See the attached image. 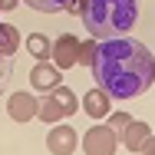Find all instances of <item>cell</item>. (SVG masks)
<instances>
[{
    "label": "cell",
    "instance_id": "obj_1",
    "mask_svg": "<svg viewBox=\"0 0 155 155\" xmlns=\"http://www.w3.org/2000/svg\"><path fill=\"white\" fill-rule=\"evenodd\" d=\"M89 66L96 86H102L112 99H135L149 93V86L155 83V56L149 53V46H142L129 33L99 40Z\"/></svg>",
    "mask_w": 155,
    "mask_h": 155
},
{
    "label": "cell",
    "instance_id": "obj_2",
    "mask_svg": "<svg viewBox=\"0 0 155 155\" xmlns=\"http://www.w3.org/2000/svg\"><path fill=\"white\" fill-rule=\"evenodd\" d=\"M73 17H83V27L93 40H112L135 30L139 0H69Z\"/></svg>",
    "mask_w": 155,
    "mask_h": 155
},
{
    "label": "cell",
    "instance_id": "obj_3",
    "mask_svg": "<svg viewBox=\"0 0 155 155\" xmlns=\"http://www.w3.org/2000/svg\"><path fill=\"white\" fill-rule=\"evenodd\" d=\"M73 112H79V99L76 93L69 89V86H56V89H50V93H43L40 99V112H36V119H43V122H60L66 116H73Z\"/></svg>",
    "mask_w": 155,
    "mask_h": 155
},
{
    "label": "cell",
    "instance_id": "obj_4",
    "mask_svg": "<svg viewBox=\"0 0 155 155\" xmlns=\"http://www.w3.org/2000/svg\"><path fill=\"white\" fill-rule=\"evenodd\" d=\"M119 149V132L112 125H93L86 135H83V152L86 155H112Z\"/></svg>",
    "mask_w": 155,
    "mask_h": 155
},
{
    "label": "cell",
    "instance_id": "obj_5",
    "mask_svg": "<svg viewBox=\"0 0 155 155\" xmlns=\"http://www.w3.org/2000/svg\"><path fill=\"white\" fill-rule=\"evenodd\" d=\"M36 112H40V99L33 93H27V89L10 93V99H7V116L13 122H30V119H36Z\"/></svg>",
    "mask_w": 155,
    "mask_h": 155
},
{
    "label": "cell",
    "instance_id": "obj_6",
    "mask_svg": "<svg viewBox=\"0 0 155 155\" xmlns=\"http://www.w3.org/2000/svg\"><path fill=\"white\" fill-rule=\"evenodd\" d=\"M50 60H56L60 69H73L79 63V40L73 33H63L50 43Z\"/></svg>",
    "mask_w": 155,
    "mask_h": 155
},
{
    "label": "cell",
    "instance_id": "obj_7",
    "mask_svg": "<svg viewBox=\"0 0 155 155\" xmlns=\"http://www.w3.org/2000/svg\"><path fill=\"white\" fill-rule=\"evenodd\" d=\"M63 83V69L50 60H36V66L30 69V86L36 93H50Z\"/></svg>",
    "mask_w": 155,
    "mask_h": 155
},
{
    "label": "cell",
    "instance_id": "obj_8",
    "mask_svg": "<svg viewBox=\"0 0 155 155\" xmlns=\"http://www.w3.org/2000/svg\"><path fill=\"white\" fill-rule=\"evenodd\" d=\"M46 149L53 155H73L79 149V135H76V129L73 125H56L50 129V135H46Z\"/></svg>",
    "mask_w": 155,
    "mask_h": 155
},
{
    "label": "cell",
    "instance_id": "obj_9",
    "mask_svg": "<svg viewBox=\"0 0 155 155\" xmlns=\"http://www.w3.org/2000/svg\"><path fill=\"white\" fill-rule=\"evenodd\" d=\"M145 135H152V125L142 122V119H129L122 125V132H119V145L125 152H139V145L145 142Z\"/></svg>",
    "mask_w": 155,
    "mask_h": 155
},
{
    "label": "cell",
    "instance_id": "obj_10",
    "mask_svg": "<svg viewBox=\"0 0 155 155\" xmlns=\"http://www.w3.org/2000/svg\"><path fill=\"white\" fill-rule=\"evenodd\" d=\"M83 112H86L89 119H102V116H109V112H112V96L106 93L102 86H93L89 93L83 96Z\"/></svg>",
    "mask_w": 155,
    "mask_h": 155
},
{
    "label": "cell",
    "instance_id": "obj_11",
    "mask_svg": "<svg viewBox=\"0 0 155 155\" xmlns=\"http://www.w3.org/2000/svg\"><path fill=\"white\" fill-rule=\"evenodd\" d=\"M20 50V30L13 23H0V56H13Z\"/></svg>",
    "mask_w": 155,
    "mask_h": 155
},
{
    "label": "cell",
    "instance_id": "obj_12",
    "mask_svg": "<svg viewBox=\"0 0 155 155\" xmlns=\"http://www.w3.org/2000/svg\"><path fill=\"white\" fill-rule=\"evenodd\" d=\"M50 36H43V33H30V40H27V50H30L33 60H50Z\"/></svg>",
    "mask_w": 155,
    "mask_h": 155
},
{
    "label": "cell",
    "instance_id": "obj_13",
    "mask_svg": "<svg viewBox=\"0 0 155 155\" xmlns=\"http://www.w3.org/2000/svg\"><path fill=\"white\" fill-rule=\"evenodd\" d=\"M23 3L33 7V10H40V13H56V10L69 7V0H23Z\"/></svg>",
    "mask_w": 155,
    "mask_h": 155
},
{
    "label": "cell",
    "instance_id": "obj_14",
    "mask_svg": "<svg viewBox=\"0 0 155 155\" xmlns=\"http://www.w3.org/2000/svg\"><path fill=\"white\" fill-rule=\"evenodd\" d=\"M96 46H99V40H86V43H79V63H83V66H89V63H93Z\"/></svg>",
    "mask_w": 155,
    "mask_h": 155
},
{
    "label": "cell",
    "instance_id": "obj_15",
    "mask_svg": "<svg viewBox=\"0 0 155 155\" xmlns=\"http://www.w3.org/2000/svg\"><path fill=\"white\" fill-rule=\"evenodd\" d=\"M125 122H129V112H112V116H109V125H112L116 132H122Z\"/></svg>",
    "mask_w": 155,
    "mask_h": 155
},
{
    "label": "cell",
    "instance_id": "obj_16",
    "mask_svg": "<svg viewBox=\"0 0 155 155\" xmlns=\"http://www.w3.org/2000/svg\"><path fill=\"white\" fill-rule=\"evenodd\" d=\"M139 155H155V135H145V142L139 145Z\"/></svg>",
    "mask_w": 155,
    "mask_h": 155
},
{
    "label": "cell",
    "instance_id": "obj_17",
    "mask_svg": "<svg viewBox=\"0 0 155 155\" xmlns=\"http://www.w3.org/2000/svg\"><path fill=\"white\" fill-rule=\"evenodd\" d=\"M20 0H0V10H17Z\"/></svg>",
    "mask_w": 155,
    "mask_h": 155
}]
</instances>
